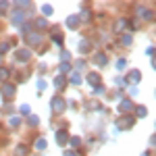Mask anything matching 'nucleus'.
<instances>
[{"label": "nucleus", "mask_w": 156, "mask_h": 156, "mask_svg": "<svg viewBox=\"0 0 156 156\" xmlns=\"http://www.w3.org/2000/svg\"><path fill=\"white\" fill-rule=\"evenodd\" d=\"M71 81L75 85H79V83H81V75H79V73H73V75H71Z\"/></svg>", "instance_id": "nucleus-14"}, {"label": "nucleus", "mask_w": 156, "mask_h": 156, "mask_svg": "<svg viewBox=\"0 0 156 156\" xmlns=\"http://www.w3.org/2000/svg\"><path fill=\"white\" fill-rule=\"evenodd\" d=\"M29 56H31V52H29V50H25V48L17 52V58H19V60H27Z\"/></svg>", "instance_id": "nucleus-7"}, {"label": "nucleus", "mask_w": 156, "mask_h": 156, "mask_svg": "<svg viewBox=\"0 0 156 156\" xmlns=\"http://www.w3.org/2000/svg\"><path fill=\"white\" fill-rule=\"evenodd\" d=\"M133 108V102L131 100H121V104H119V110L121 112H127V110H131Z\"/></svg>", "instance_id": "nucleus-3"}, {"label": "nucleus", "mask_w": 156, "mask_h": 156, "mask_svg": "<svg viewBox=\"0 0 156 156\" xmlns=\"http://www.w3.org/2000/svg\"><path fill=\"white\" fill-rule=\"evenodd\" d=\"M27 123H29V125H37V117H29Z\"/></svg>", "instance_id": "nucleus-23"}, {"label": "nucleus", "mask_w": 156, "mask_h": 156, "mask_svg": "<svg viewBox=\"0 0 156 156\" xmlns=\"http://www.w3.org/2000/svg\"><path fill=\"white\" fill-rule=\"evenodd\" d=\"M79 50L87 52V50H90V42H87V40H81V42H79Z\"/></svg>", "instance_id": "nucleus-12"}, {"label": "nucleus", "mask_w": 156, "mask_h": 156, "mask_svg": "<svg viewBox=\"0 0 156 156\" xmlns=\"http://www.w3.org/2000/svg\"><path fill=\"white\" fill-rule=\"evenodd\" d=\"M94 62L102 67V65H106V56H104V54H96V56H94Z\"/></svg>", "instance_id": "nucleus-10"}, {"label": "nucleus", "mask_w": 156, "mask_h": 156, "mask_svg": "<svg viewBox=\"0 0 156 156\" xmlns=\"http://www.w3.org/2000/svg\"><path fill=\"white\" fill-rule=\"evenodd\" d=\"M87 81H90V83H98V81H100V77H98L96 73H90V75H87Z\"/></svg>", "instance_id": "nucleus-13"}, {"label": "nucleus", "mask_w": 156, "mask_h": 156, "mask_svg": "<svg viewBox=\"0 0 156 156\" xmlns=\"http://www.w3.org/2000/svg\"><path fill=\"white\" fill-rule=\"evenodd\" d=\"M2 94L6 98H11V96H15V85H11V83H6V85H2Z\"/></svg>", "instance_id": "nucleus-4"}, {"label": "nucleus", "mask_w": 156, "mask_h": 156, "mask_svg": "<svg viewBox=\"0 0 156 156\" xmlns=\"http://www.w3.org/2000/svg\"><path fill=\"white\" fill-rule=\"evenodd\" d=\"M40 40H42V37H40V34H31V36H29V42H34V44H37Z\"/></svg>", "instance_id": "nucleus-17"}, {"label": "nucleus", "mask_w": 156, "mask_h": 156, "mask_svg": "<svg viewBox=\"0 0 156 156\" xmlns=\"http://www.w3.org/2000/svg\"><path fill=\"white\" fill-rule=\"evenodd\" d=\"M9 77V69H0V79H6Z\"/></svg>", "instance_id": "nucleus-20"}, {"label": "nucleus", "mask_w": 156, "mask_h": 156, "mask_svg": "<svg viewBox=\"0 0 156 156\" xmlns=\"http://www.w3.org/2000/svg\"><path fill=\"white\" fill-rule=\"evenodd\" d=\"M146 112H148V110H146L144 106H140V108H137V117H146Z\"/></svg>", "instance_id": "nucleus-21"}, {"label": "nucleus", "mask_w": 156, "mask_h": 156, "mask_svg": "<svg viewBox=\"0 0 156 156\" xmlns=\"http://www.w3.org/2000/svg\"><path fill=\"white\" fill-rule=\"evenodd\" d=\"M17 156H27V146H19L17 148Z\"/></svg>", "instance_id": "nucleus-15"}, {"label": "nucleus", "mask_w": 156, "mask_h": 156, "mask_svg": "<svg viewBox=\"0 0 156 156\" xmlns=\"http://www.w3.org/2000/svg\"><path fill=\"white\" fill-rule=\"evenodd\" d=\"M67 140H69L67 131H58V133H56V142H58V146H65V144H67Z\"/></svg>", "instance_id": "nucleus-5"}, {"label": "nucleus", "mask_w": 156, "mask_h": 156, "mask_svg": "<svg viewBox=\"0 0 156 156\" xmlns=\"http://www.w3.org/2000/svg\"><path fill=\"white\" fill-rule=\"evenodd\" d=\"M54 87H65V77H62V75H58V77H56V79H54Z\"/></svg>", "instance_id": "nucleus-11"}, {"label": "nucleus", "mask_w": 156, "mask_h": 156, "mask_svg": "<svg viewBox=\"0 0 156 156\" xmlns=\"http://www.w3.org/2000/svg\"><path fill=\"white\" fill-rule=\"evenodd\" d=\"M69 71H71V67H69L67 62H62V65H60V73H69Z\"/></svg>", "instance_id": "nucleus-19"}, {"label": "nucleus", "mask_w": 156, "mask_h": 156, "mask_svg": "<svg viewBox=\"0 0 156 156\" xmlns=\"http://www.w3.org/2000/svg\"><path fill=\"white\" fill-rule=\"evenodd\" d=\"M137 15H140V17H144V19H150V17H152V12L146 11L144 6H137Z\"/></svg>", "instance_id": "nucleus-8"}, {"label": "nucleus", "mask_w": 156, "mask_h": 156, "mask_svg": "<svg viewBox=\"0 0 156 156\" xmlns=\"http://www.w3.org/2000/svg\"><path fill=\"white\" fill-rule=\"evenodd\" d=\"M67 25H69L71 29H75V27L79 25V17H69V19H67Z\"/></svg>", "instance_id": "nucleus-9"}, {"label": "nucleus", "mask_w": 156, "mask_h": 156, "mask_svg": "<svg viewBox=\"0 0 156 156\" xmlns=\"http://www.w3.org/2000/svg\"><path fill=\"white\" fill-rule=\"evenodd\" d=\"M23 19H25V12H21V11H15V12H12V23L19 25Z\"/></svg>", "instance_id": "nucleus-6"}, {"label": "nucleus", "mask_w": 156, "mask_h": 156, "mask_svg": "<svg viewBox=\"0 0 156 156\" xmlns=\"http://www.w3.org/2000/svg\"><path fill=\"white\" fill-rule=\"evenodd\" d=\"M42 11L46 12V15H52V6H48V4H46V6H42Z\"/></svg>", "instance_id": "nucleus-22"}, {"label": "nucleus", "mask_w": 156, "mask_h": 156, "mask_svg": "<svg viewBox=\"0 0 156 156\" xmlns=\"http://www.w3.org/2000/svg\"><path fill=\"white\" fill-rule=\"evenodd\" d=\"M36 148H37V150H44V148H46V140H37Z\"/></svg>", "instance_id": "nucleus-18"}, {"label": "nucleus", "mask_w": 156, "mask_h": 156, "mask_svg": "<svg viewBox=\"0 0 156 156\" xmlns=\"http://www.w3.org/2000/svg\"><path fill=\"white\" fill-rule=\"evenodd\" d=\"M140 77H142V75H140L137 71H131V75H129V79H133V83H137V81H140Z\"/></svg>", "instance_id": "nucleus-16"}, {"label": "nucleus", "mask_w": 156, "mask_h": 156, "mask_svg": "<svg viewBox=\"0 0 156 156\" xmlns=\"http://www.w3.org/2000/svg\"><path fill=\"white\" fill-rule=\"evenodd\" d=\"M52 110H54V112H62V110H65V100L56 96L52 100Z\"/></svg>", "instance_id": "nucleus-2"}, {"label": "nucleus", "mask_w": 156, "mask_h": 156, "mask_svg": "<svg viewBox=\"0 0 156 156\" xmlns=\"http://www.w3.org/2000/svg\"><path fill=\"white\" fill-rule=\"evenodd\" d=\"M11 125H15V127H17V125H19V119H17V117H12V119H11Z\"/></svg>", "instance_id": "nucleus-24"}, {"label": "nucleus", "mask_w": 156, "mask_h": 156, "mask_svg": "<svg viewBox=\"0 0 156 156\" xmlns=\"http://www.w3.org/2000/svg\"><path fill=\"white\" fill-rule=\"evenodd\" d=\"M65 156H75V152H73V150H69V152H67Z\"/></svg>", "instance_id": "nucleus-25"}, {"label": "nucleus", "mask_w": 156, "mask_h": 156, "mask_svg": "<svg viewBox=\"0 0 156 156\" xmlns=\"http://www.w3.org/2000/svg\"><path fill=\"white\" fill-rule=\"evenodd\" d=\"M131 125H133L131 117H121V119L117 121V127H119V129H129Z\"/></svg>", "instance_id": "nucleus-1"}]
</instances>
